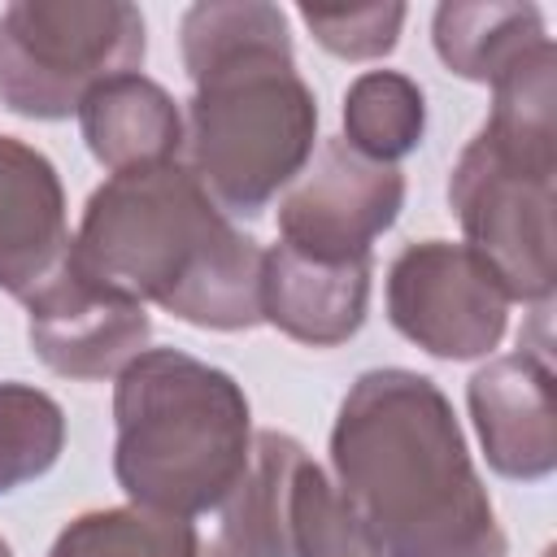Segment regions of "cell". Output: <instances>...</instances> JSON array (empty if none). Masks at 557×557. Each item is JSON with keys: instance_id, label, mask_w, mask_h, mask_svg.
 Listing matches in <instances>:
<instances>
[{"instance_id": "1", "label": "cell", "mask_w": 557, "mask_h": 557, "mask_svg": "<svg viewBox=\"0 0 557 557\" xmlns=\"http://www.w3.org/2000/svg\"><path fill=\"white\" fill-rule=\"evenodd\" d=\"M331 466L374 557H509L435 379L405 366L357 374L331 426Z\"/></svg>"}, {"instance_id": "2", "label": "cell", "mask_w": 557, "mask_h": 557, "mask_svg": "<svg viewBox=\"0 0 557 557\" xmlns=\"http://www.w3.org/2000/svg\"><path fill=\"white\" fill-rule=\"evenodd\" d=\"M191 78L187 170L222 213L257 218L318 148V96L292 57L287 13L265 0H205L178 22Z\"/></svg>"}, {"instance_id": "3", "label": "cell", "mask_w": 557, "mask_h": 557, "mask_svg": "<svg viewBox=\"0 0 557 557\" xmlns=\"http://www.w3.org/2000/svg\"><path fill=\"white\" fill-rule=\"evenodd\" d=\"M70 257L91 278L200 331L261 322L265 248L209 200L183 161L109 174L83 205Z\"/></svg>"}, {"instance_id": "4", "label": "cell", "mask_w": 557, "mask_h": 557, "mask_svg": "<svg viewBox=\"0 0 557 557\" xmlns=\"http://www.w3.org/2000/svg\"><path fill=\"white\" fill-rule=\"evenodd\" d=\"M557 187V48L535 44L492 83V113L448 174V205L509 300H553Z\"/></svg>"}, {"instance_id": "5", "label": "cell", "mask_w": 557, "mask_h": 557, "mask_svg": "<svg viewBox=\"0 0 557 557\" xmlns=\"http://www.w3.org/2000/svg\"><path fill=\"white\" fill-rule=\"evenodd\" d=\"M113 474L131 505L196 518L248 470L252 409L244 387L178 348H144L113 383Z\"/></svg>"}, {"instance_id": "6", "label": "cell", "mask_w": 557, "mask_h": 557, "mask_svg": "<svg viewBox=\"0 0 557 557\" xmlns=\"http://www.w3.org/2000/svg\"><path fill=\"white\" fill-rule=\"evenodd\" d=\"M144 52L148 26L126 0H13L0 13V104L61 122L96 83L139 70Z\"/></svg>"}, {"instance_id": "7", "label": "cell", "mask_w": 557, "mask_h": 557, "mask_svg": "<svg viewBox=\"0 0 557 557\" xmlns=\"http://www.w3.org/2000/svg\"><path fill=\"white\" fill-rule=\"evenodd\" d=\"M509 305L496 270L453 239L405 244L387 265L392 326L440 361L487 357L505 339Z\"/></svg>"}, {"instance_id": "8", "label": "cell", "mask_w": 557, "mask_h": 557, "mask_svg": "<svg viewBox=\"0 0 557 557\" xmlns=\"http://www.w3.org/2000/svg\"><path fill=\"white\" fill-rule=\"evenodd\" d=\"M405 209V174L352 152L344 139H318L309 165L278 196V235L318 261H361Z\"/></svg>"}, {"instance_id": "9", "label": "cell", "mask_w": 557, "mask_h": 557, "mask_svg": "<svg viewBox=\"0 0 557 557\" xmlns=\"http://www.w3.org/2000/svg\"><path fill=\"white\" fill-rule=\"evenodd\" d=\"M26 335L35 357L61 379H109L122 374L152 339L148 309L91 278L65 257L26 300Z\"/></svg>"}, {"instance_id": "10", "label": "cell", "mask_w": 557, "mask_h": 557, "mask_svg": "<svg viewBox=\"0 0 557 557\" xmlns=\"http://www.w3.org/2000/svg\"><path fill=\"white\" fill-rule=\"evenodd\" d=\"M470 418L483 440V457L500 479L535 483L557 470V392L548 348L492 357L470 374Z\"/></svg>"}, {"instance_id": "11", "label": "cell", "mask_w": 557, "mask_h": 557, "mask_svg": "<svg viewBox=\"0 0 557 557\" xmlns=\"http://www.w3.org/2000/svg\"><path fill=\"white\" fill-rule=\"evenodd\" d=\"M318 461L283 431H252L244 479L218 505L222 522L200 557H296L305 487Z\"/></svg>"}, {"instance_id": "12", "label": "cell", "mask_w": 557, "mask_h": 557, "mask_svg": "<svg viewBox=\"0 0 557 557\" xmlns=\"http://www.w3.org/2000/svg\"><path fill=\"white\" fill-rule=\"evenodd\" d=\"M65 187L57 165L0 135V292L26 300L65 257H70Z\"/></svg>"}, {"instance_id": "13", "label": "cell", "mask_w": 557, "mask_h": 557, "mask_svg": "<svg viewBox=\"0 0 557 557\" xmlns=\"http://www.w3.org/2000/svg\"><path fill=\"white\" fill-rule=\"evenodd\" d=\"M370 309V257L318 261L287 244L261 257V322L309 348L348 344Z\"/></svg>"}, {"instance_id": "14", "label": "cell", "mask_w": 557, "mask_h": 557, "mask_svg": "<svg viewBox=\"0 0 557 557\" xmlns=\"http://www.w3.org/2000/svg\"><path fill=\"white\" fill-rule=\"evenodd\" d=\"M78 126L87 152L109 174L165 165L183 152V109L139 70L96 83L78 104Z\"/></svg>"}, {"instance_id": "15", "label": "cell", "mask_w": 557, "mask_h": 557, "mask_svg": "<svg viewBox=\"0 0 557 557\" xmlns=\"http://www.w3.org/2000/svg\"><path fill=\"white\" fill-rule=\"evenodd\" d=\"M431 39L440 61L466 83H496L518 57L544 44V13L505 0H448L435 9Z\"/></svg>"}, {"instance_id": "16", "label": "cell", "mask_w": 557, "mask_h": 557, "mask_svg": "<svg viewBox=\"0 0 557 557\" xmlns=\"http://www.w3.org/2000/svg\"><path fill=\"white\" fill-rule=\"evenodd\" d=\"M426 135V96L400 70H366L344 91V144L370 161L396 165Z\"/></svg>"}, {"instance_id": "17", "label": "cell", "mask_w": 557, "mask_h": 557, "mask_svg": "<svg viewBox=\"0 0 557 557\" xmlns=\"http://www.w3.org/2000/svg\"><path fill=\"white\" fill-rule=\"evenodd\" d=\"M48 557H200V535L191 518L117 505L65 522Z\"/></svg>"}, {"instance_id": "18", "label": "cell", "mask_w": 557, "mask_h": 557, "mask_svg": "<svg viewBox=\"0 0 557 557\" xmlns=\"http://www.w3.org/2000/svg\"><path fill=\"white\" fill-rule=\"evenodd\" d=\"M65 448L61 405L30 383H0V496L44 479Z\"/></svg>"}, {"instance_id": "19", "label": "cell", "mask_w": 557, "mask_h": 557, "mask_svg": "<svg viewBox=\"0 0 557 557\" xmlns=\"http://www.w3.org/2000/svg\"><path fill=\"white\" fill-rule=\"evenodd\" d=\"M405 4L387 0V4H352V9H318V4H300V22L309 26V35L344 61H374L387 57L400 44V26H405Z\"/></svg>"}, {"instance_id": "20", "label": "cell", "mask_w": 557, "mask_h": 557, "mask_svg": "<svg viewBox=\"0 0 557 557\" xmlns=\"http://www.w3.org/2000/svg\"><path fill=\"white\" fill-rule=\"evenodd\" d=\"M0 557H13V548H9V544H4V540H0Z\"/></svg>"}, {"instance_id": "21", "label": "cell", "mask_w": 557, "mask_h": 557, "mask_svg": "<svg viewBox=\"0 0 557 557\" xmlns=\"http://www.w3.org/2000/svg\"><path fill=\"white\" fill-rule=\"evenodd\" d=\"M540 557H553V548H544V553H540Z\"/></svg>"}]
</instances>
